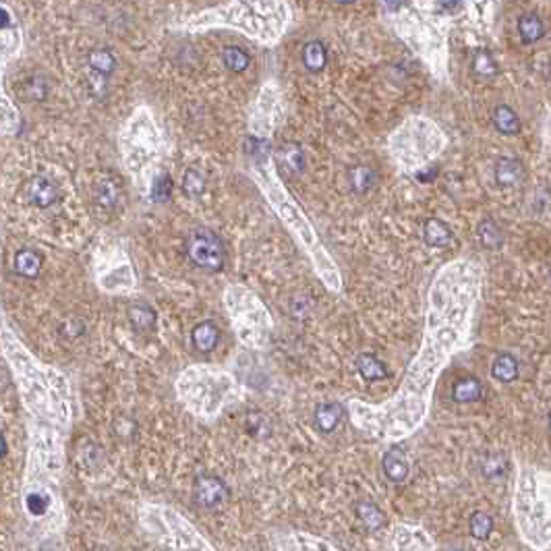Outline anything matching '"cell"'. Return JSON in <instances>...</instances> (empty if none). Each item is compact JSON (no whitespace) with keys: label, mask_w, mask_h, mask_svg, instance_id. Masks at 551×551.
<instances>
[{"label":"cell","mask_w":551,"mask_h":551,"mask_svg":"<svg viewBox=\"0 0 551 551\" xmlns=\"http://www.w3.org/2000/svg\"><path fill=\"white\" fill-rule=\"evenodd\" d=\"M483 293V267L475 259H454L436 274L425 313L423 342L406 369L398 396L386 405L390 436H406L425 417L441 369L464 348Z\"/></svg>","instance_id":"1"},{"label":"cell","mask_w":551,"mask_h":551,"mask_svg":"<svg viewBox=\"0 0 551 551\" xmlns=\"http://www.w3.org/2000/svg\"><path fill=\"white\" fill-rule=\"evenodd\" d=\"M448 144L440 127L425 116H408L392 133L390 151L400 168L414 175L429 168Z\"/></svg>","instance_id":"2"},{"label":"cell","mask_w":551,"mask_h":551,"mask_svg":"<svg viewBox=\"0 0 551 551\" xmlns=\"http://www.w3.org/2000/svg\"><path fill=\"white\" fill-rule=\"evenodd\" d=\"M403 32L405 39L417 50L438 75H443L448 63V37L436 23H429L421 17H410Z\"/></svg>","instance_id":"3"},{"label":"cell","mask_w":551,"mask_h":551,"mask_svg":"<svg viewBox=\"0 0 551 551\" xmlns=\"http://www.w3.org/2000/svg\"><path fill=\"white\" fill-rule=\"evenodd\" d=\"M186 255L197 267L208 272H220L226 261V249L218 234L208 228H193L184 241Z\"/></svg>","instance_id":"4"},{"label":"cell","mask_w":551,"mask_h":551,"mask_svg":"<svg viewBox=\"0 0 551 551\" xmlns=\"http://www.w3.org/2000/svg\"><path fill=\"white\" fill-rule=\"evenodd\" d=\"M230 498V491L220 477L201 475L195 481V500L205 508H216Z\"/></svg>","instance_id":"5"},{"label":"cell","mask_w":551,"mask_h":551,"mask_svg":"<svg viewBox=\"0 0 551 551\" xmlns=\"http://www.w3.org/2000/svg\"><path fill=\"white\" fill-rule=\"evenodd\" d=\"M25 191H27V197H30V201L37 205V208H50L52 203H56V199H58V189H56V184L52 183V181H48V179H44V177H36V179H32L27 186H25Z\"/></svg>","instance_id":"6"},{"label":"cell","mask_w":551,"mask_h":551,"mask_svg":"<svg viewBox=\"0 0 551 551\" xmlns=\"http://www.w3.org/2000/svg\"><path fill=\"white\" fill-rule=\"evenodd\" d=\"M493 179L500 186H516L524 181V166L516 158H500L493 168Z\"/></svg>","instance_id":"7"},{"label":"cell","mask_w":551,"mask_h":551,"mask_svg":"<svg viewBox=\"0 0 551 551\" xmlns=\"http://www.w3.org/2000/svg\"><path fill=\"white\" fill-rule=\"evenodd\" d=\"M381 469L386 473V477L390 479L392 483H403L406 477H408V460H406V454L400 450V448H392L384 454L381 458Z\"/></svg>","instance_id":"8"},{"label":"cell","mask_w":551,"mask_h":551,"mask_svg":"<svg viewBox=\"0 0 551 551\" xmlns=\"http://www.w3.org/2000/svg\"><path fill=\"white\" fill-rule=\"evenodd\" d=\"M191 338H193V344H195L197 350L212 353L218 346V342H220V328L214 322L205 319V322H201V324H197L193 328Z\"/></svg>","instance_id":"9"},{"label":"cell","mask_w":551,"mask_h":551,"mask_svg":"<svg viewBox=\"0 0 551 551\" xmlns=\"http://www.w3.org/2000/svg\"><path fill=\"white\" fill-rule=\"evenodd\" d=\"M518 36L522 39V44L531 46L545 36V23L537 13H522L518 17Z\"/></svg>","instance_id":"10"},{"label":"cell","mask_w":551,"mask_h":551,"mask_svg":"<svg viewBox=\"0 0 551 551\" xmlns=\"http://www.w3.org/2000/svg\"><path fill=\"white\" fill-rule=\"evenodd\" d=\"M423 241L429 245V247H448L452 243V230L450 226L445 224L440 218H429L423 226Z\"/></svg>","instance_id":"11"},{"label":"cell","mask_w":551,"mask_h":551,"mask_svg":"<svg viewBox=\"0 0 551 551\" xmlns=\"http://www.w3.org/2000/svg\"><path fill=\"white\" fill-rule=\"evenodd\" d=\"M355 367H357V373H359L365 381H369V384H373V381H381V379L388 377V369H386V365H384L375 355H371V353H363V355H359L357 361H355Z\"/></svg>","instance_id":"12"},{"label":"cell","mask_w":551,"mask_h":551,"mask_svg":"<svg viewBox=\"0 0 551 551\" xmlns=\"http://www.w3.org/2000/svg\"><path fill=\"white\" fill-rule=\"evenodd\" d=\"M481 396H483V386L473 375L460 377L452 388V398H454V403H460V405L477 403Z\"/></svg>","instance_id":"13"},{"label":"cell","mask_w":551,"mask_h":551,"mask_svg":"<svg viewBox=\"0 0 551 551\" xmlns=\"http://www.w3.org/2000/svg\"><path fill=\"white\" fill-rule=\"evenodd\" d=\"M491 377L500 384H512L518 377V361L510 353H500L491 363Z\"/></svg>","instance_id":"14"},{"label":"cell","mask_w":551,"mask_h":551,"mask_svg":"<svg viewBox=\"0 0 551 551\" xmlns=\"http://www.w3.org/2000/svg\"><path fill=\"white\" fill-rule=\"evenodd\" d=\"M344 417V408L338 403H324V405L317 406L315 410V425L324 431V433H331L340 421Z\"/></svg>","instance_id":"15"},{"label":"cell","mask_w":551,"mask_h":551,"mask_svg":"<svg viewBox=\"0 0 551 551\" xmlns=\"http://www.w3.org/2000/svg\"><path fill=\"white\" fill-rule=\"evenodd\" d=\"M303 63H305V67H307L311 73L324 71V69H326V63H328V50H326L324 42H319V39L307 42L305 48H303Z\"/></svg>","instance_id":"16"},{"label":"cell","mask_w":551,"mask_h":551,"mask_svg":"<svg viewBox=\"0 0 551 551\" xmlns=\"http://www.w3.org/2000/svg\"><path fill=\"white\" fill-rule=\"evenodd\" d=\"M42 263H44V259H42V255L37 251H34V249H21L15 255L13 267L23 278H36L37 274H39V270H42Z\"/></svg>","instance_id":"17"},{"label":"cell","mask_w":551,"mask_h":551,"mask_svg":"<svg viewBox=\"0 0 551 551\" xmlns=\"http://www.w3.org/2000/svg\"><path fill=\"white\" fill-rule=\"evenodd\" d=\"M493 127L502 133V135H516L520 131V118L516 114L514 108H510L508 104H500L493 110Z\"/></svg>","instance_id":"18"},{"label":"cell","mask_w":551,"mask_h":551,"mask_svg":"<svg viewBox=\"0 0 551 551\" xmlns=\"http://www.w3.org/2000/svg\"><path fill=\"white\" fill-rule=\"evenodd\" d=\"M477 236L479 241H481V245L487 247V249H500L502 243H504V232H502V228L493 220H489V218L479 224Z\"/></svg>","instance_id":"19"},{"label":"cell","mask_w":551,"mask_h":551,"mask_svg":"<svg viewBox=\"0 0 551 551\" xmlns=\"http://www.w3.org/2000/svg\"><path fill=\"white\" fill-rule=\"evenodd\" d=\"M129 322L137 331H149L156 326V313L147 305H131L129 307Z\"/></svg>","instance_id":"20"},{"label":"cell","mask_w":551,"mask_h":551,"mask_svg":"<svg viewBox=\"0 0 551 551\" xmlns=\"http://www.w3.org/2000/svg\"><path fill=\"white\" fill-rule=\"evenodd\" d=\"M222 61H224V65H226L228 71L243 73V71L249 67L251 56H249L243 48H239V46H226L224 52H222Z\"/></svg>","instance_id":"21"},{"label":"cell","mask_w":551,"mask_h":551,"mask_svg":"<svg viewBox=\"0 0 551 551\" xmlns=\"http://www.w3.org/2000/svg\"><path fill=\"white\" fill-rule=\"evenodd\" d=\"M357 516L359 520L367 526L369 531H377L379 526H384L386 516L379 510V506H375L373 502H361L357 506Z\"/></svg>","instance_id":"22"},{"label":"cell","mask_w":551,"mask_h":551,"mask_svg":"<svg viewBox=\"0 0 551 551\" xmlns=\"http://www.w3.org/2000/svg\"><path fill=\"white\" fill-rule=\"evenodd\" d=\"M89 69L94 73L106 77V75H110L116 69V58H114V54H112L110 50H106V48L94 50L89 54Z\"/></svg>","instance_id":"23"},{"label":"cell","mask_w":551,"mask_h":551,"mask_svg":"<svg viewBox=\"0 0 551 551\" xmlns=\"http://www.w3.org/2000/svg\"><path fill=\"white\" fill-rule=\"evenodd\" d=\"M96 199L104 205V208H114L116 205V201H118V197H120V186L116 181H112V179H104V181H100V183L96 184Z\"/></svg>","instance_id":"24"},{"label":"cell","mask_w":551,"mask_h":551,"mask_svg":"<svg viewBox=\"0 0 551 551\" xmlns=\"http://www.w3.org/2000/svg\"><path fill=\"white\" fill-rule=\"evenodd\" d=\"M280 160H282L284 168H289L293 175L300 172V170L305 168V153H303L300 147L294 146V144H286V146L282 147V151H280Z\"/></svg>","instance_id":"25"},{"label":"cell","mask_w":551,"mask_h":551,"mask_svg":"<svg viewBox=\"0 0 551 551\" xmlns=\"http://www.w3.org/2000/svg\"><path fill=\"white\" fill-rule=\"evenodd\" d=\"M473 71L483 79L495 77L498 75V63L493 61V56L487 50H477L473 56Z\"/></svg>","instance_id":"26"},{"label":"cell","mask_w":551,"mask_h":551,"mask_svg":"<svg viewBox=\"0 0 551 551\" xmlns=\"http://www.w3.org/2000/svg\"><path fill=\"white\" fill-rule=\"evenodd\" d=\"M469 528H471V535L475 539L483 541V539H487L491 535L493 520H491V516L485 514V512H473L471 520H469Z\"/></svg>","instance_id":"27"},{"label":"cell","mask_w":551,"mask_h":551,"mask_svg":"<svg viewBox=\"0 0 551 551\" xmlns=\"http://www.w3.org/2000/svg\"><path fill=\"white\" fill-rule=\"evenodd\" d=\"M183 191L189 197H199V195H203V191H205V177H203L199 170L189 168L183 177Z\"/></svg>","instance_id":"28"},{"label":"cell","mask_w":551,"mask_h":551,"mask_svg":"<svg viewBox=\"0 0 551 551\" xmlns=\"http://www.w3.org/2000/svg\"><path fill=\"white\" fill-rule=\"evenodd\" d=\"M350 181L357 191H367L369 186H373L375 183V172L367 166H359L350 172Z\"/></svg>","instance_id":"29"},{"label":"cell","mask_w":551,"mask_h":551,"mask_svg":"<svg viewBox=\"0 0 551 551\" xmlns=\"http://www.w3.org/2000/svg\"><path fill=\"white\" fill-rule=\"evenodd\" d=\"M172 193V181L168 175H160L156 181H153V186H151V197L156 201H166Z\"/></svg>","instance_id":"30"},{"label":"cell","mask_w":551,"mask_h":551,"mask_svg":"<svg viewBox=\"0 0 551 551\" xmlns=\"http://www.w3.org/2000/svg\"><path fill=\"white\" fill-rule=\"evenodd\" d=\"M247 429H249L251 436L263 438V436L270 433V423H267V419H265L261 412H253V414H249V419H247Z\"/></svg>","instance_id":"31"},{"label":"cell","mask_w":551,"mask_h":551,"mask_svg":"<svg viewBox=\"0 0 551 551\" xmlns=\"http://www.w3.org/2000/svg\"><path fill=\"white\" fill-rule=\"evenodd\" d=\"M46 94H48V85H46L44 79H36L34 77V79L25 81V96H27V100H44Z\"/></svg>","instance_id":"32"},{"label":"cell","mask_w":551,"mask_h":551,"mask_svg":"<svg viewBox=\"0 0 551 551\" xmlns=\"http://www.w3.org/2000/svg\"><path fill=\"white\" fill-rule=\"evenodd\" d=\"M25 506L34 516H42L48 510V498L42 495V493H30L27 500H25Z\"/></svg>","instance_id":"33"},{"label":"cell","mask_w":551,"mask_h":551,"mask_svg":"<svg viewBox=\"0 0 551 551\" xmlns=\"http://www.w3.org/2000/svg\"><path fill=\"white\" fill-rule=\"evenodd\" d=\"M483 473L487 477H498L504 473V460L500 456H491L485 464H483Z\"/></svg>","instance_id":"34"},{"label":"cell","mask_w":551,"mask_h":551,"mask_svg":"<svg viewBox=\"0 0 551 551\" xmlns=\"http://www.w3.org/2000/svg\"><path fill=\"white\" fill-rule=\"evenodd\" d=\"M436 175H438V170L429 166V168H425V170L417 172V179H419L421 183H431V181L436 179Z\"/></svg>","instance_id":"35"},{"label":"cell","mask_w":551,"mask_h":551,"mask_svg":"<svg viewBox=\"0 0 551 551\" xmlns=\"http://www.w3.org/2000/svg\"><path fill=\"white\" fill-rule=\"evenodd\" d=\"M6 456V438L2 436V458Z\"/></svg>","instance_id":"36"},{"label":"cell","mask_w":551,"mask_h":551,"mask_svg":"<svg viewBox=\"0 0 551 551\" xmlns=\"http://www.w3.org/2000/svg\"><path fill=\"white\" fill-rule=\"evenodd\" d=\"M547 125H550V131H551V110H550V116H547Z\"/></svg>","instance_id":"37"},{"label":"cell","mask_w":551,"mask_h":551,"mask_svg":"<svg viewBox=\"0 0 551 551\" xmlns=\"http://www.w3.org/2000/svg\"><path fill=\"white\" fill-rule=\"evenodd\" d=\"M547 77H550V81H551V65H550V69H547Z\"/></svg>","instance_id":"38"},{"label":"cell","mask_w":551,"mask_h":551,"mask_svg":"<svg viewBox=\"0 0 551 551\" xmlns=\"http://www.w3.org/2000/svg\"><path fill=\"white\" fill-rule=\"evenodd\" d=\"M550 427H551V410H550Z\"/></svg>","instance_id":"39"},{"label":"cell","mask_w":551,"mask_h":551,"mask_svg":"<svg viewBox=\"0 0 551 551\" xmlns=\"http://www.w3.org/2000/svg\"><path fill=\"white\" fill-rule=\"evenodd\" d=\"M550 278H551V270H550Z\"/></svg>","instance_id":"40"}]
</instances>
